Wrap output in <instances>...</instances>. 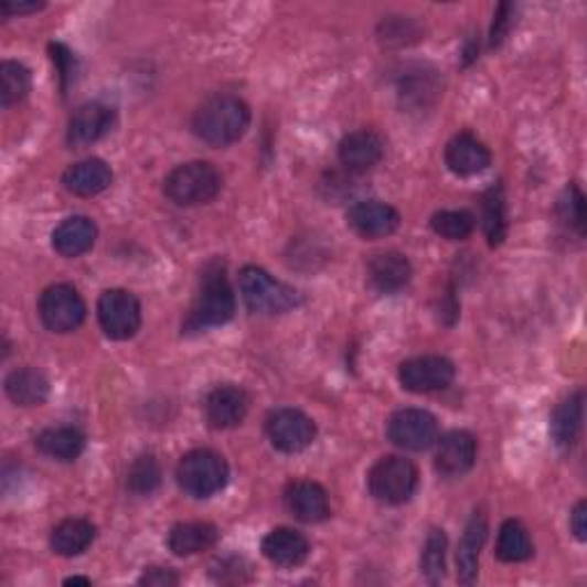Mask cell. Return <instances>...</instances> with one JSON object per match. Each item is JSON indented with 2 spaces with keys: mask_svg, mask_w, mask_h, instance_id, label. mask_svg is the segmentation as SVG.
<instances>
[{
  "mask_svg": "<svg viewBox=\"0 0 587 587\" xmlns=\"http://www.w3.org/2000/svg\"><path fill=\"white\" fill-rule=\"evenodd\" d=\"M386 431L393 446L408 452H423L436 444L438 423L429 410L402 408L391 416Z\"/></svg>",
  "mask_w": 587,
  "mask_h": 587,
  "instance_id": "cell-10",
  "label": "cell"
},
{
  "mask_svg": "<svg viewBox=\"0 0 587 587\" xmlns=\"http://www.w3.org/2000/svg\"><path fill=\"white\" fill-rule=\"evenodd\" d=\"M533 540L527 535L525 525L516 519H510L501 525V533H498V544H495V557L501 563L516 565L525 563L533 557Z\"/></svg>",
  "mask_w": 587,
  "mask_h": 587,
  "instance_id": "cell-29",
  "label": "cell"
},
{
  "mask_svg": "<svg viewBox=\"0 0 587 587\" xmlns=\"http://www.w3.org/2000/svg\"><path fill=\"white\" fill-rule=\"evenodd\" d=\"M399 212L388 202L381 200H361L354 202L346 212V223L359 237L384 239L399 227Z\"/></svg>",
  "mask_w": 587,
  "mask_h": 587,
  "instance_id": "cell-13",
  "label": "cell"
},
{
  "mask_svg": "<svg viewBox=\"0 0 587 587\" xmlns=\"http://www.w3.org/2000/svg\"><path fill=\"white\" fill-rule=\"evenodd\" d=\"M138 583L150 585V587H172V585L180 583V576L168 567H150V569H145V574L138 578Z\"/></svg>",
  "mask_w": 587,
  "mask_h": 587,
  "instance_id": "cell-38",
  "label": "cell"
},
{
  "mask_svg": "<svg viewBox=\"0 0 587 587\" xmlns=\"http://www.w3.org/2000/svg\"><path fill=\"white\" fill-rule=\"evenodd\" d=\"M557 216L565 225L576 230L578 234L585 232V195L576 184L565 186V191L557 198Z\"/></svg>",
  "mask_w": 587,
  "mask_h": 587,
  "instance_id": "cell-35",
  "label": "cell"
},
{
  "mask_svg": "<svg viewBox=\"0 0 587 587\" xmlns=\"http://www.w3.org/2000/svg\"><path fill=\"white\" fill-rule=\"evenodd\" d=\"M583 429V393L567 397L557 404L551 418V431L555 446L561 450H572Z\"/></svg>",
  "mask_w": 587,
  "mask_h": 587,
  "instance_id": "cell-28",
  "label": "cell"
},
{
  "mask_svg": "<svg viewBox=\"0 0 587 587\" xmlns=\"http://www.w3.org/2000/svg\"><path fill=\"white\" fill-rule=\"evenodd\" d=\"M230 480V466L223 455L214 450H193L182 457L178 466V484L180 489L202 501L212 498L225 489Z\"/></svg>",
  "mask_w": 587,
  "mask_h": 587,
  "instance_id": "cell-6",
  "label": "cell"
},
{
  "mask_svg": "<svg viewBox=\"0 0 587 587\" xmlns=\"http://www.w3.org/2000/svg\"><path fill=\"white\" fill-rule=\"evenodd\" d=\"M97 317L110 340H129L140 329V301L127 289H106L97 303Z\"/></svg>",
  "mask_w": 587,
  "mask_h": 587,
  "instance_id": "cell-9",
  "label": "cell"
},
{
  "mask_svg": "<svg viewBox=\"0 0 587 587\" xmlns=\"http://www.w3.org/2000/svg\"><path fill=\"white\" fill-rule=\"evenodd\" d=\"M487 519L484 514L476 512L471 521L466 523V531L457 546V580L461 585H473L480 572V553L487 542Z\"/></svg>",
  "mask_w": 587,
  "mask_h": 587,
  "instance_id": "cell-18",
  "label": "cell"
},
{
  "mask_svg": "<svg viewBox=\"0 0 587 587\" xmlns=\"http://www.w3.org/2000/svg\"><path fill=\"white\" fill-rule=\"evenodd\" d=\"M512 17H514V6L503 3L501 8H498V14H495V21H493V28H491V49L501 46L503 40L508 38V31H510V25H512Z\"/></svg>",
  "mask_w": 587,
  "mask_h": 587,
  "instance_id": "cell-37",
  "label": "cell"
},
{
  "mask_svg": "<svg viewBox=\"0 0 587 587\" xmlns=\"http://www.w3.org/2000/svg\"><path fill=\"white\" fill-rule=\"evenodd\" d=\"M431 230L438 234L440 239L463 242V239L471 237L473 230H476V216L466 210L436 212L431 216Z\"/></svg>",
  "mask_w": 587,
  "mask_h": 587,
  "instance_id": "cell-32",
  "label": "cell"
},
{
  "mask_svg": "<svg viewBox=\"0 0 587 587\" xmlns=\"http://www.w3.org/2000/svg\"><path fill=\"white\" fill-rule=\"evenodd\" d=\"M367 489L374 501L384 505H404L418 489V468L404 457H381L367 473Z\"/></svg>",
  "mask_w": 587,
  "mask_h": 587,
  "instance_id": "cell-5",
  "label": "cell"
},
{
  "mask_svg": "<svg viewBox=\"0 0 587 587\" xmlns=\"http://www.w3.org/2000/svg\"><path fill=\"white\" fill-rule=\"evenodd\" d=\"M338 157L349 172H367L384 159V140L367 129L354 131L342 138Z\"/></svg>",
  "mask_w": 587,
  "mask_h": 587,
  "instance_id": "cell-20",
  "label": "cell"
},
{
  "mask_svg": "<svg viewBox=\"0 0 587 587\" xmlns=\"http://www.w3.org/2000/svg\"><path fill=\"white\" fill-rule=\"evenodd\" d=\"M239 289L246 308L255 314H285L301 306V294L271 278L259 267H246L239 274Z\"/></svg>",
  "mask_w": 587,
  "mask_h": 587,
  "instance_id": "cell-4",
  "label": "cell"
},
{
  "mask_svg": "<svg viewBox=\"0 0 587 587\" xmlns=\"http://www.w3.org/2000/svg\"><path fill=\"white\" fill-rule=\"evenodd\" d=\"M267 436L278 452L299 455L314 444L317 425L312 423L310 416L303 414V410L282 406L269 414Z\"/></svg>",
  "mask_w": 587,
  "mask_h": 587,
  "instance_id": "cell-8",
  "label": "cell"
},
{
  "mask_svg": "<svg viewBox=\"0 0 587 587\" xmlns=\"http://www.w3.org/2000/svg\"><path fill=\"white\" fill-rule=\"evenodd\" d=\"M234 310H237V299H234L227 276L214 264V267L204 269L202 274L200 291L184 321V333H198L214 327H223L234 317Z\"/></svg>",
  "mask_w": 587,
  "mask_h": 587,
  "instance_id": "cell-2",
  "label": "cell"
},
{
  "mask_svg": "<svg viewBox=\"0 0 587 587\" xmlns=\"http://www.w3.org/2000/svg\"><path fill=\"white\" fill-rule=\"evenodd\" d=\"M44 3H3L0 6V14L3 17H21V14H33L38 10H42Z\"/></svg>",
  "mask_w": 587,
  "mask_h": 587,
  "instance_id": "cell-41",
  "label": "cell"
},
{
  "mask_svg": "<svg viewBox=\"0 0 587 587\" xmlns=\"http://www.w3.org/2000/svg\"><path fill=\"white\" fill-rule=\"evenodd\" d=\"M505 202L501 189H491L484 195V232L491 246H501L505 239Z\"/></svg>",
  "mask_w": 587,
  "mask_h": 587,
  "instance_id": "cell-34",
  "label": "cell"
},
{
  "mask_svg": "<svg viewBox=\"0 0 587 587\" xmlns=\"http://www.w3.org/2000/svg\"><path fill=\"white\" fill-rule=\"evenodd\" d=\"M97 537V527L85 519H65L57 523L51 533L53 553L63 557H76L93 546Z\"/></svg>",
  "mask_w": 587,
  "mask_h": 587,
  "instance_id": "cell-26",
  "label": "cell"
},
{
  "mask_svg": "<svg viewBox=\"0 0 587 587\" xmlns=\"http://www.w3.org/2000/svg\"><path fill=\"white\" fill-rule=\"evenodd\" d=\"M85 301L81 294L65 282L51 285L40 297V317L42 324L51 333H72L85 321Z\"/></svg>",
  "mask_w": 587,
  "mask_h": 587,
  "instance_id": "cell-7",
  "label": "cell"
},
{
  "mask_svg": "<svg viewBox=\"0 0 587 587\" xmlns=\"http://www.w3.org/2000/svg\"><path fill=\"white\" fill-rule=\"evenodd\" d=\"M51 51H53V63L57 65V70H61V78H63V90H67V85L72 81V74H74V55L72 51H67V46L63 44H51Z\"/></svg>",
  "mask_w": 587,
  "mask_h": 587,
  "instance_id": "cell-39",
  "label": "cell"
},
{
  "mask_svg": "<svg viewBox=\"0 0 587 587\" xmlns=\"http://www.w3.org/2000/svg\"><path fill=\"white\" fill-rule=\"evenodd\" d=\"M285 505L301 523H321L331 516L327 489L310 480L291 482L285 489Z\"/></svg>",
  "mask_w": 587,
  "mask_h": 587,
  "instance_id": "cell-16",
  "label": "cell"
},
{
  "mask_svg": "<svg viewBox=\"0 0 587 587\" xmlns=\"http://www.w3.org/2000/svg\"><path fill=\"white\" fill-rule=\"evenodd\" d=\"M569 527H572V533L576 535L578 542H585V540H587V505H585V501H580V503L572 510Z\"/></svg>",
  "mask_w": 587,
  "mask_h": 587,
  "instance_id": "cell-40",
  "label": "cell"
},
{
  "mask_svg": "<svg viewBox=\"0 0 587 587\" xmlns=\"http://www.w3.org/2000/svg\"><path fill=\"white\" fill-rule=\"evenodd\" d=\"M49 378L35 367H21L8 374L6 393L17 406H42L49 399Z\"/></svg>",
  "mask_w": 587,
  "mask_h": 587,
  "instance_id": "cell-25",
  "label": "cell"
},
{
  "mask_svg": "<svg viewBox=\"0 0 587 587\" xmlns=\"http://www.w3.org/2000/svg\"><path fill=\"white\" fill-rule=\"evenodd\" d=\"M414 269L406 255L397 250L378 253L367 262V280L381 294H395L410 282Z\"/></svg>",
  "mask_w": 587,
  "mask_h": 587,
  "instance_id": "cell-21",
  "label": "cell"
},
{
  "mask_svg": "<svg viewBox=\"0 0 587 587\" xmlns=\"http://www.w3.org/2000/svg\"><path fill=\"white\" fill-rule=\"evenodd\" d=\"M28 93H31V72L17 61L0 65V104L3 108L21 104Z\"/></svg>",
  "mask_w": 587,
  "mask_h": 587,
  "instance_id": "cell-31",
  "label": "cell"
},
{
  "mask_svg": "<svg viewBox=\"0 0 587 587\" xmlns=\"http://www.w3.org/2000/svg\"><path fill=\"white\" fill-rule=\"evenodd\" d=\"M478 459V444L471 431L455 429L436 438L434 468L444 478H461L471 471Z\"/></svg>",
  "mask_w": 587,
  "mask_h": 587,
  "instance_id": "cell-12",
  "label": "cell"
},
{
  "mask_svg": "<svg viewBox=\"0 0 587 587\" xmlns=\"http://www.w3.org/2000/svg\"><path fill=\"white\" fill-rule=\"evenodd\" d=\"M161 484V466L154 455H140L127 471V489L136 495H150Z\"/></svg>",
  "mask_w": 587,
  "mask_h": 587,
  "instance_id": "cell-33",
  "label": "cell"
},
{
  "mask_svg": "<svg viewBox=\"0 0 587 587\" xmlns=\"http://www.w3.org/2000/svg\"><path fill=\"white\" fill-rule=\"evenodd\" d=\"M113 182V170L102 159H85L70 166L63 174V186L78 198H93L104 193Z\"/></svg>",
  "mask_w": 587,
  "mask_h": 587,
  "instance_id": "cell-23",
  "label": "cell"
},
{
  "mask_svg": "<svg viewBox=\"0 0 587 587\" xmlns=\"http://www.w3.org/2000/svg\"><path fill=\"white\" fill-rule=\"evenodd\" d=\"M446 166L457 178H473L491 166V152L473 134H457L446 147Z\"/></svg>",
  "mask_w": 587,
  "mask_h": 587,
  "instance_id": "cell-17",
  "label": "cell"
},
{
  "mask_svg": "<svg viewBox=\"0 0 587 587\" xmlns=\"http://www.w3.org/2000/svg\"><path fill=\"white\" fill-rule=\"evenodd\" d=\"M436 95H438V87H436V83H434V78L429 74H425V76H420V74L406 76V81H402V87H399L402 102L416 106V108L427 106V102L436 99Z\"/></svg>",
  "mask_w": 587,
  "mask_h": 587,
  "instance_id": "cell-36",
  "label": "cell"
},
{
  "mask_svg": "<svg viewBox=\"0 0 587 587\" xmlns=\"http://www.w3.org/2000/svg\"><path fill=\"white\" fill-rule=\"evenodd\" d=\"M223 189L221 172L207 161H191L174 168L163 180L166 198L178 207L210 204Z\"/></svg>",
  "mask_w": 587,
  "mask_h": 587,
  "instance_id": "cell-3",
  "label": "cell"
},
{
  "mask_svg": "<svg viewBox=\"0 0 587 587\" xmlns=\"http://www.w3.org/2000/svg\"><path fill=\"white\" fill-rule=\"evenodd\" d=\"M250 397L242 386H216L204 399V416L214 429H232L244 423Z\"/></svg>",
  "mask_w": 587,
  "mask_h": 587,
  "instance_id": "cell-14",
  "label": "cell"
},
{
  "mask_svg": "<svg viewBox=\"0 0 587 587\" xmlns=\"http://www.w3.org/2000/svg\"><path fill=\"white\" fill-rule=\"evenodd\" d=\"M446 555H448V537L440 527H431L427 533L423 553H420V574L429 585L444 583L446 578Z\"/></svg>",
  "mask_w": 587,
  "mask_h": 587,
  "instance_id": "cell-30",
  "label": "cell"
},
{
  "mask_svg": "<svg viewBox=\"0 0 587 587\" xmlns=\"http://www.w3.org/2000/svg\"><path fill=\"white\" fill-rule=\"evenodd\" d=\"M397 376L404 391L425 395L446 391L455 381V365L444 356H418L404 361Z\"/></svg>",
  "mask_w": 587,
  "mask_h": 587,
  "instance_id": "cell-11",
  "label": "cell"
},
{
  "mask_svg": "<svg viewBox=\"0 0 587 587\" xmlns=\"http://www.w3.org/2000/svg\"><path fill=\"white\" fill-rule=\"evenodd\" d=\"M262 553L271 565L294 569L308 561L310 544L301 533L291 531V527H276V531L262 540Z\"/></svg>",
  "mask_w": 587,
  "mask_h": 587,
  "instance_id": "cell-19",
  "label": "cell"
},
{
  "mask_svg": "<svg viewBox=\"0 0 587 587\" xmlns=\"http://www.w3.org/2000/svg\"><path fill=\"white\" fill-rule=\"evenodd\" d=\"M250 125V108L234 95H216L193 115V134L212 147H227L244 138Z\"/></svg>",
  "mask_w": 587,
  "mask_h": 587,
  "instance_id": "cell-1",
  "label": "cell"
},
{
  "mask_svg": "<svg viewBox=\"0 0 587 587\" xmlns=\"http://www.w3.org/2000/svg\"><path fill=\"white\" fill-rule=\"evenodd\" d=\"M218 537L221 533L214 523H204V521L178 523V525H172L168 533V548L174 555L189 557V555H198L202 551L214 548Z\"/></svg>",
  "mask_w": 587,
  "mask_h": 587,
  "instance_id": "cell-24",
  "label": "cell"
},
{
  "mask_svg": "<svg viewBox=\"0 0 587 587\" xmlns=\"http://www.w3.org/2000/svg\"><path fill=\"white\" fill-rule=\"evenodd\" d=\"M97 234H99V230H97L93 218L70 216L53 230L51 244H53V250L57 255L74 259V257L85 255L87 250H93V246L97 242Z\"/></svg>",
  "mask_w": 587,
  "mask_h": 587,
  "instance_id": "cell-22",
  "label": "cell"
},
{
  "mask_svg": "<svg viewBox=\"0 0 587 587\" xmlns=\"http://www.w3.org/2000/svg\"><path fill=\"white\" fill-rule=\"evenodd\" d=\"M38 450L55 461H76L85 450V436L76 427H49L35 438Z\"/></svg>",
  "mask_w": 587,
  "mask_h": 587,
  "instance_id": "cell-27",
  "label": "cell"
},
{
  "mask_svg": "<svg viewBox=\"0 0 587 587\" xmlns=\"http://www.w3.org/2000/svg\"><path fill=\"white\" fill-rule=\"evenodd\" d=\"M65 585H93V580L85 578V576H72L65 580Z\"/></svg>",
  "mask_w": 587,
  "mask_h": 587,
  "instance_id": "cell-42",
  "label": "cell"
},
{
  "mask_svg": "<svg viewBox=\"0 0 587 587\" xmlns=\"http://www.w3.org/2000/svg\"><path fill=\"white\" fill-rule=\"evenodd\" d=\"M113 125H115V110L110 106L99 102L83 104L72 115L67 127V142L72 147L95 145L106 134H110Z\"/></svg>",
  "mask_w": 587,
  "mask_h": 587,
  "instance_id": "cell-15",
  "label": "cell"
}]
</instances>
